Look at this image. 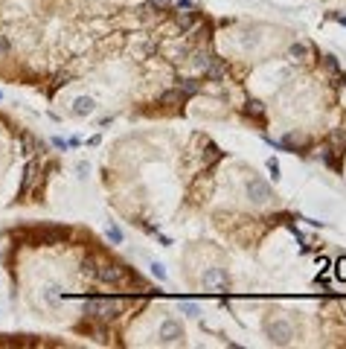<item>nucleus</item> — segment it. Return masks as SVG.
<instances>
[{"label": "nucleus", "mask_w": 346, "mask_h": 349, "mask_svg": "<svg viewBox=\"0 0 346 349\" xmlns=\"http://www.w3.org/2000/svg\"><path fill=\"white\" fill-rule=\"evenodd\" d=\"M201 283H204V288H207V291H218V294H221V291H230L233 280H230V274H227L224 268H209L207 274H204V280H201Z\"/></svg>", "instance_id": "1"}, {"label": "nucleus", "mask_w": 346, "mask_h": 349, "mask_svg": "<svg viewBox=\"0 0 346 349\" xmlns=\"http://www.w3.org/2000/svg\"><path fill=\"white\" fill-rule=\"evenodd\" d=\"M265 335H268V341L271 344H279V347H285L288 341H291V323L288 320H268L265 323Z\"/></svg>", "instance_id": "2"}, {"label": "nucleus", "mask_w": 346, "mask_h": 349, "mask_svg": "<svg viewBox=\"0 0 346 349\" xmlns=\"http://www.w3.org/2000/svg\"><path fill=\"white\" fill-rule=\"evenodd\" d=\"M247 198L253 201V204H265V201L274 198V192H271V186L259 178H253V181H247Z\"/></svg>", "instance_id": "3"}, {"label": "nucleus", "mask_w": 346, "mask_h": 349, "mask_svg": "<svg viewBox=\"0 0 346 349\" xmlns=\"http://www.w3.org/2000/svg\"><path fill=\"white\" fill-rule=\"evenodd\" d=\"M183 338V326L177 323V320H163V326H160V341L163 344H174V341H180Z\"/></svg>", "instance_id": "4"}, {"label": "nucleus", "mask_w": 346, "mask_h": 349, "mask_svg": "<svg viewBox=\"0 0 346 349\" xmlns=\"http://www.w3.org/2000/svg\"><path fill=\"white\" fill-rule=\"evenodd\" d=\"M93 277L99 280V283H120L122 280V268L120 265H99L93 271Z\"/></svg>", "instance_id": "5"}, {"label": "nucleus", "mask_w": 346, "mask_h": 349, "mask_svg": "<svg viewBox=\"0 0 346 349\" xmlns=\"http://www.w3.org/2000/svg\"><path fill=\"white\" fill-rule=\"evenodd\" d=\"M93 108H96V102L90 99V96H79L76 105H73V114H76V116H87V114H93Z\"/></svg>", "instance_id": "6"}, {"label": "nucleus", "mask_w": 346, "mask_h": 349, "mask_svg": "<svg viewBox=\"0 0 346 349\" xmlns=\"http://www.w3.org/2000/svg\"><path fill=\"white\" fill-rule=\"evenodd\" d=\"M186 96H189V93H183V90H163V93H160V102H163V105H180Z\"/></svg>", "instance_id": "7"}, {"label": "nucleus", "mask_w": 346, "mask_h": 349, "mask_svg": "<svg viewBox=\"0 0 346 349\" xmlns=\"http://www.w3.org/2000/svg\"><path fill=\"white\" fill-rule=\"evenodd\" d=\"M32 178H35V163H26V166H23V181H20V198L29 192V186H32Z\"/></svg>", "instance_id": "8"}, {"label": "nucleus", "mask_w": 346, "mask_h": 349, "mask_svg": "<svg viewBox=\"0 0 346 349\" xmlns=\"http://www.w3.org/2000/svg\"><path fill=\"white\" fill-rule=\"evenodd\" d=\"M335 280L338 283H346V259H338L335 262Z\"/></svg>", "instance_id": "9"}, {"label": "nucleus", "mask_w": 346, "mask_h": 349, "mask_svg": "<svg viewBox=\"0 0 346 349\" xmlns=\"http://www.w3.org/2000/svg\"><path fill=\"white\" fill-rule=\"evenodd\" d=\"M180 90H183V93H198L201 84L195 82V79H183V82H180Z\"/></svg>", "instance_id": "10"}, {"label": "nucleus", "mask_w": 346, "mask_h": 349, "mask_svg": "<svg viewBox=\"0 0 346 349\" xmlns=\"http://www.w3.org/2000/svg\"><path fill=\"white\" fill-rule=\"evenodd\" d=\"M195 20H198V15H195V12H189V15H180V17H177V23H180L183 29H192V26H195Z\"/></svg>", "instance_id": "11"}, {"label": "nucleus", "mask_w": 346, "mask_h": 349, "mask_svg": "<svg viewBox=\"0 0 346 349\" xmlns=\"http://www.w3.org/2000/svg\"><path fill=\"white\" fill-rule=\"evenodd\" d=\"M180 309H183V315H186V317H198V315H201V309H198L195 303H186V300L180 303Z\"/></svg>", "instance_id": "12"}, {"label": "nucleus", "mask_w": 346, "mask_h": 349, "mask_svg": "<svg viewBox=\"0 0 346 349\" xmlns=\"http://www.w3.org/2000/svg\"><path fill=\"white\" fill-rule=\"evenodd\" d=\"M288 52H291V58H294V61H303V58H306V52H309V50H306L303 44H294V47H291Z\"/></svg>", "instance_id": "13"}, {"label": "nucleus", "mask_w": 346, "mask_h": 349, "mask_svg": "<svg viewBox=\"0 0 346 349\" xmlns=\"http://www.w3.org/2000/svg\"><path fill=\"white\" fill-rule=\"evenodd\" d=\"M108 239H111L114 245H120V242H122V233L117 230V227H108Z\"/></svg>", "instance_id": "14"}, {"label": "nucleus", "mask_w": 346, "mask_h": 349, "mask_svg": "<svg viewBox=\"0 0 346 349\" xmlns=\"http://www.w3.org/2000/svg\"><path fill=\"white\" fill-rule=\"evenodd\" d=\"M268 172H271V178H274V181H279V166H277V160H274V157L268 160Z\"/></svg>", "instance_id": "15"}, {"label": "nucleus", "mask_w": 346, "mask_h": 349, "mask_svg": "<svg viewBox=\"0 0 346 349\" xmlns=\"http://www.w3.org/2000/svg\"><path fill=\"white\" fill-rule=\"evenodd\" d=\"M152 274H155L157 280H166V271H163V265H160V262H152Z\"/></svg>", "instance_id": "16"}, {"label": "nucleus", "mask_w": 346, "mask_h": 349, "mask_svg": "<svg viewBox=\"0 0 346 349\" xmlns=\"http://www.w3.org/2000/svg\"><path fill=\"white\" fill-rule=\"evenodd\" d=\"M207 79H212V82H221V70H218V67H207Z\"/></svg>", "instance_id": "17"}, {"label": "nucleus", "mask_w": 346, "mask_h": 349, "mask_svg": "<svg viewBox=\"0 0 346 349\" xmlns=\"http://www.w3.org/2000/svg\"><path fill=\"white\" fill-rule=\"evenodd\" d=\"M247 114H262V102H247Z\"/></svg>", "instance_id": "18"}, {"label": "nucleus", "mask_w": 346, "mask_h": 349, "mask_svg": "<svg viewBox=\"0 0 346 349\" xmlns=\"http://www.w3.org/2000/svg\"><path fill=\"white\" fill-rule=\"evenodd\" d=\"M323 64L329 67V70H332V73H335V76H338V61H335L332 55H326V61H323Z\"/></svg>", "instance_id": "19"}, {"label": "nucleus", "mask_w": 346, "mask_h": 349, "mask_svg": "<svg viewBox=\"0 0 346 349\" xmlns=\"http://www.w3.org/2000/svg\"><path fill=\"white\" fill-rule=\"evenodd\" d=\"M174 6H177V9H192V6H195V3H192V0H177V3H174Z\"/></svg>", "instance_id": "20"}, {"label": "nucleus", "mask_w": 346, "mask_h": 349, "mask_svg": "<svg viewBox=\"0 0 346 349\" xmlns=\"http://www.w3.org/2000/svg\"><path fill=\"white\" fill-rule=\"evenodd\" d=\"M317 285H326V288H329V277H326V274H320V277H317Z\"/></svg>", "instance_id": "21"}, {"label": "nucleus", "mask_w": 346, "mask_h": 349, "mask_svg": "<svg viewBox=\"0 0 346 349\" xmlns=\"http://www.w3.org/2000/svg\"><path fill=\"white\" fill-rule=\"evenodd\" d=\"M0 50H3V52H9V41H6L3 35H0Z\"/></svg>", "instance_id": "22"}, {"label": "nucleus", "mask_w": 346, "mask_h": 349, "mask_svg": "<svg viewBox=\"0 0 346 349\" xmlns=\"http://www.w3.org/2000/svg\"><path fill=\"white\" fill-rule=\"evenodd\" d=\"M163 3H169V0H163Z\"/></svg>", "instance_id": "23"}]
</instances>
